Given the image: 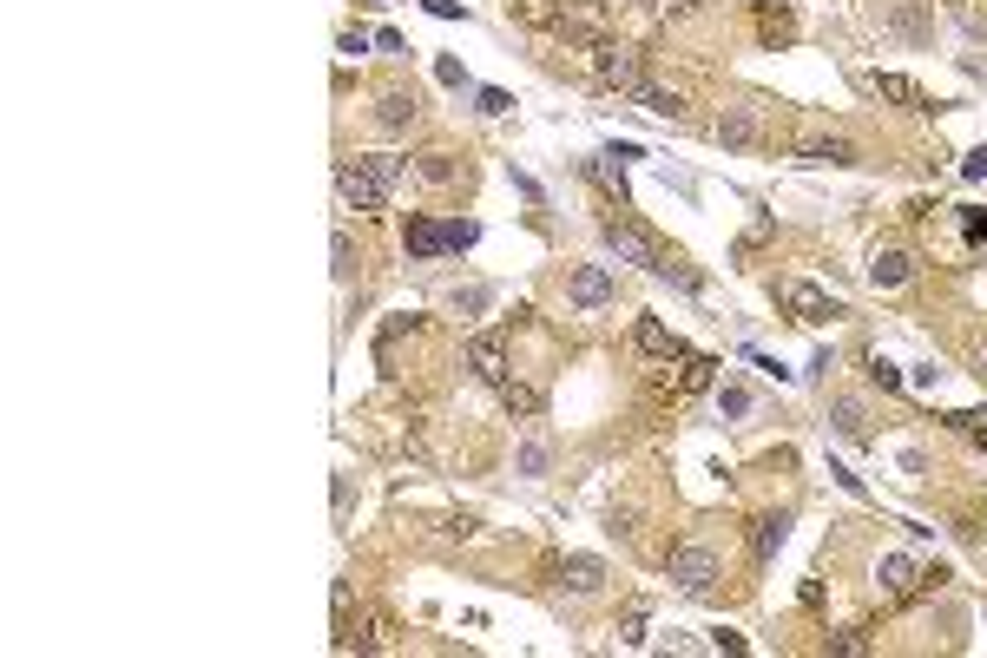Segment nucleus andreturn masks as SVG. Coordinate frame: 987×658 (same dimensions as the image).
<instances>
[{
  "label": "nucleus",
  "instance_id": "obj_21",
  "mask_svg": "<svg viewBox=\"0 0 987 658\" xmlns=\"http://www.w3.org/2000/svg\"><path fill=\"white\" fill-rule=\"evenodd\" d=\"M415 172H422L428 185H455V178H461V158L455 152H422V158H415Z\"/></svg>",
  "mask_w": 987,
  "mask_h": 658
},
{
  "label": "nucleus",
  "instance_id": "obj_35",
  "mask_svg": "<svg viewBox=\"0 0 987 658\" xmlns=\"http://www.w3.org/2000/svg\"><path fill=\"white\" fill-rule=\"evenodd\" d=\"M961 224H968V237H974V244H987V218H981V211H968Z\"/></svg>",
  "mask_w": 987,
  "mask_h": 658
},
{
  "label": "nucleus",
  "instance_id": "obj_5",
  "mask_svg": "<svg viewBox=\"0 0 987 658\" xmlns=\"http://www.w3.org/2000/svg\"><path fill=\"white\" fill-rule=\"evenodd\" d=\"M711 132H718V145H757V139L770 132V106H764V99H744V106H724V119H718Z\"/></svg>",
  "mask_w": 987,
  "mask_h": 658
},
{
  "label": "nucleus",
  "instance_id": "obj_25",
  "mask_svg": "<svg viewBox=\"0 0 987 658\" xmlns=\"http://www.w3.org/2000/svg\"><path fill=\"white\" fill-rule=\"evenodd\" d=\"M487 303H494V290H487V283H468V290H455V310H487Z\"/></svg>",
  "mask_w": 987,
  "mask_h": 658
},
{
  "label": "nucleus",
  "instance_id": "obj_2",
  "mask_svg": "<svg viewBox=\"0 0 987 658\" xmlns=\"http://www.w3.org/2000/svg\"><path fill=\"white\" fill-rule=\"evenodd\" d=\"M395 178H402V158L395 152H369V158H349L343 172H336V191H343L349 211H382L395 191Z\"/></svg>",
  "mask_w": 987,
  "mask_h": 658
},
{
  "label": "nucleus",
  "instance_id": "obj_3",
  "mask_svg": "<svg viewBox=\"0 0 987 658\" xmlns=\"http://www.w3.org/2000/svg\"><path fill=\"white\" fill-rule=\"evenodd\" d=\"M665 573H672V586L685 599H705L711 586H718V547H705V540H685V547H672V560H665Z\"/></svg>",
  "mask_w": 987,
  "mask_h": 658
},
{
  "label": "nucleus",
  "instance_id": "obj_28",
  "mask_svg": "<svg viewBox=\"0 0 987 658\" xmlns=\"http://www.w3.org/2000/svg\"><path fill=\"white\" fill-rule=\"evenodd\" d=\"M823 645H830V652H849V658H856V652H869V639H862V632H830Z\"/></svg>",
  "mask_w": 987,
  "mask_h": 658
},
{
  "label": "nucleus",
  "instance_id": "obj_7",
  "mask_svg": "<svg viewBox=\"0 0 987 658\" xmlns=\"http://www.w3.org/2000/svg\"><path fill=\"white\" fill-rule=\"evenodd\" d=\"M784 303L797 310V323H836V316H843V303H836L823 283H803V277L784 283Z\"/></svg>",
  "mask_w": 987,
  "mask_h": 658
},
{
  "label": "nucleus",
  "instance_id": "obj_15",
  "mask_svg": "<svg viewBox=\"0 0 987 658\" xmlns=\"http://www.w3.org/2000/svg\"><path fill=\"white\" fill-rule=\"evenodd\" d=\"M415 112H422V99L408 93V86H389V93L376 99V126L382 132H402V126H415Z\"/></svg>",
  "mask_w": 987,
  "mask_h": 658
},
{
  "label": "nucleus",
  "instance_id": "obj_32",
  "mask_svg": "<svg viewBox=\"0 0 987 658\" xmlns=\"http://www.w3.org/2000/svg\"><path fill=\"white\" fill-rule=\"evenodd\" d=\"M520 468H527V474H547V441H527V455H520Z\"/></svg>",
  "mask_w": 987,
  "mask_h": 658
},
{
  "label": "nucleus",
  "instance_id": "obj_18",
  "mask_svg": "<svg viewBox=\"0 0 987 658\" xmlns=\"http://www.w3.org/2000/svg\"><path fill=\"white\" fill-rule=\"evenodd\" d=\"M632 99H639V106L652 112V119H672V126H685V99H678V93H665V86H652V79H645V86H639Z\"/></svg>",
  "mask_w": 987,
  "mask_h": 658
},
{
  "label": "nucleus",
  "instance_id": "obj_6",
  "mask_svg": "<svg viewBox=\"0 0 987 658\" xmlns=\"http://www.w3.org/2000/svg\"><path fill=\"white\" fill-rule=\"evenodd\" d=\"M336 645H343V652H389V645H395V626L382 619V612H362V619H349V612H343Z\"/></svg>",
  "mask_w": 987,
  "mask_h": 658
},
{
  "label": "nucleus",
  "instance_id": "obj_34",
  "mask_svg": "<svg viewBox=\"0 0 987 658\" xmlns=\"http://www.w3.org/2000/svg\"><path fill=\"white\" fill-rule=\"evenodd\" d=\"M961 172H968V178H987V145H981V152H968V158H961Z\"/></svg>",
  "mask_w": 987,
  "mask_h": 658
},
{
  "label": "nucleus",
  "instance_id": "obj_31",
  "mask_svg": "<svg viewBox=\"0 0 987 658\" xmlns=\"http://www.w3.org/2000/svg\"><path fill=\"white\" fill-rule=\"evenodd\" d=\"M507 106H514V99H507V93H501V86H481V112H487V119H501V112H507Z\"/></svg>",
  "mask_w": 987,
  "mask_h": 658
},
{
  "label": "nucleus",
  "instance_id": "obj_1",
  "mask_svg": "<svg viewBox=\"0 0 987 658\" xmlns=\"http://www.w3.org/2000/svg\"><path fill=\"white\" fill-rule=\"evenodd\" d=\"M606 244H612L619 257H626V264H639V270H652V277H672V283H685V290H698V270H691L678 251H665V244H658V237L645 231V224L612 218V224H606Z\"/></svg>",
  "mask_w": 987,
  "mask_h": 658
},
{
  "label": "nucleus",
  "instance_id": "obj_16",
  "mask_svg": "<svg viewBox=\"0 0 987 658\" xmlns=\"http://www.w3.org/2000/svg\"><path fill=\"white\" fill-rule=\"evenodd\" d=\"M560 586L566 593H599V586H606V566H599L593 553H566L560 560Z\"/></svg>",
  "mask_w": 987,
  "mask_h": 658
},
{
  "label": "nucleus",
  "instance_id": "obj_30",
  "mask_svg": "<svg viewBox=\"0 0 987 658\" xmlns=\"http://www.w3.org/2000/svg\"><path fill=\"white\" fill-rule=\"evenodd\" d=\"M718 402H724V415H751V389H737V382L718 395Z\"/></svg>",
  "mask_w": 987,
  "mask_h": 658
},
{
  "label": "nucleus",
  "instance_id": "obj_12",
  "mask_svg": "<svg viewBox=\"0 0 987 658\" xmlns=\"http://www.w3.org/2000/svg\"><path fill=\"white\" fill-rule=\"evenodd\" d=\"M797 158H803V165H856V145L836 139V132H803Z\"/></svg>",
  "mask_w": 987,
  "mask_h": 658
},
{
  "label": "nucleus",
  "instance_id": "obj_26",
  "mask_svg": "<svg viewBox=\"0 0 987 658\" xmlns=\"http://www.w3.org/2000/svg\"><path fill=\"white\" fill-rule=\"evenodd\" d=\"M474 237H481V224H474V218H455V224H448V251H468Z\"/></svg>",
  "mask_w": 987,
  "mask_h": 658
},
{
  "label": "nucleus",
  "instance_id": "obj_19",
  "mask_svg": "<svg viewBox=\"0 0 987 658\" xmlns=\"http://www.w3.org/2000/svg\"><path fill=\"white\" fill-rule=\"evenodd\" d=\"M784 540H790V514H764V520H757V533H751V553H757V560H777Z\"/></svg>",
  "mask_w": 987,
  "mask_h": 658
},
{
  "label": "nucleus",
  "instance_id": "obj_29",
  "mask_svg": "<svg viewBox=\"0 0 987 658\" xmlns=\"http://www.w3.org/2000/svg\"><path fill=\"white\" fill-rule=\"evenodd\" d=\"M869 376H876L882 389H902V369H895V362H882V356H869Z\"/></svg>",
  "mask_w": 987,
  "mask_h": 658
},
{
  "label": "nucleus",
  "instance_id": "obj_36",
  "mask_svg": "<svg viewBox=\"0 0 987 658\" xmlns=\"http://www.w3.org/2000/svg\"><path fill=\"white\" fill-rule=\"evenodd\" d=\"M652 7H665V14H685L691 0H652Z\"/></svg>",
  "mask_w": 987,
  "mask_h": 658
},
{
  "label": "nucleus",
  "instance_id": "obj_13",
  "mask_svg": "<svg viewBox=\"0 0 987 658\" xmlns=\"http://www.w3.org/2000/svg\"><path fill=\"white\" fill-rule=\"evenodd\" d=\"M468 369L487 382V389H501V382H507V349H501V336H474V343H468Z\"/></svg>",
  "mask_w": 987,
  "mask_h": 658
},
{
  "label": "nucleus",
  "instance_id": "obj_4",
  "mask_svg": "<svg viewBox=\"0 0 987 658\" xmlns=\"http://www.w3.org/2000/svg\"><path fill=\"white\" fill-rule=\"evenodd\" d=\"M593 73L606 79V86H619V93H639L645 86V66H639V53L632 47H619V40H593Z\"/></svg>",
  "mask_w": 987,
  "mask_h": 658
},
{
  "label": "nucleus",
  "instance_id": "obj_22",
  "mask_svg": "<svg viewBox=\"0 0 987 658\" xmlns=\"http://www.w3.org/2000/svg\"><path fill=\"white\" fill-rule=\"evenodd\" d=\"M501 402L514 408V415H540V389H533V382H514V376H507V382H501Z\"/></svg>",
  "mask_w": 987,
  "mask_h": 658
},
{
  "label": "nucleus",
  "instance_id": "obj_9",
  "mask_svg": "<svg viewBox=\"0 0 987 658\" xmlns=\"http://www.w3.org/2000/svg\"><path fill=\"white\" fill-rule=\"evenodd\" d=\"M632 349H639V356H658V362H678V356H691L685 343H678L672 329L658 323V316H639V323H632Z\"/></svg>",
  "mask_w": 987,
  "mask_h": 658
},
{
  "label": "nucleus",
  "instance_id": "obj_23",
  "mask_svg": "<svg viewBox=\"0 0 987 658\" xmlns=\"http://www.w3.org/2000/svg\"><path fill=\"white\" fill-rule=\"evenodd\" d=\"M757 27H764V40H770V47H790L797 20H790V7H764V20H757Z\"/></svg>",
  "mask_w": 987,
  "mask_h": 658
},
{
  "label": "nucleus",
  "instance_id": "obj_33",
  "mask_svg": "<svg viewBox=\"0 0 987 658\" xmlns=\"http://www.w3.org/2000/svg\"><path fill=\"white\" fill-rule=\"evenodd\" d=\"M435 79H441V86H468V73H461V60H435Z\"/></svg>",
  "mask_w": 987,
  "mask_h": 658
},
{
  "label": "nucleus",
  "instance_id": "obj_14",
  "mask_svg": "<svg viewBox=\"0 0 987 658\" xmlns=\"http://www.w3.org/2000/svg\"><path fill=\"white\" fill-rule=\"evenodd\" d=\"M402 244H408L415 257H441V251H448V224L422 218V211H408V224H402Z\"/></svg>",
  "mask_w": 987,
  "mask_h": 658
},
{
  "label": "nucleus",
  "instance_id": "obj_8",
  "mask_svg": "<svg viewBox=\"0 0 987 658\" xmlns=\"http://www.w3.org/2000/svg\"><path fill=\"white\" fill-rule=\"evenodd\" d=\"M928 573L909 560V553H882V566H876V586H882V599H915V586H922Z\"/></svg>",
  "mask_w": 987,
  "mask_h": 658
},
{
  "label": "nucleus",
  "instance_id": "obj_24",
  "mask_svg": "<svg viewBox=\"0 0 987 658\" xmlns=\"http://www.w3.org/2000/svg\"><path fill=\"white\" fill-rule=\"evenodd\" d=\"M606 533H612V540H632V533H639V514H632V507H612V514H606Z\"/></svg>",
  "mask_w": 987,
  "mask_h": 658
},
{
  "label": "nucleus",
  "instance_id": "obj_10",
  "mask_svg": "<svg viewBox=\"0 0 987 658\" xmlns=\"http://www.w3.org/2000/svg\"><path fill=\"white\" fill-rule=\"evenodd\" d=\"M566 297L580 303V310H606V303H612V270L606 264H580V270H573V283H566Z\"/></svg>",
  "mask_w": 987,
  "mask_h": 658
},
{
  "label": "nucleus",
  "instance_id": "obj_27",
  "mask_svg": "<svg viewBox=\"0 0 987 658\" xmlns=\"http://www.w3.org/2000/svg\"><path fill=\"white\" fill-rule=\"evenodd\" d=\"M895 27L909 33V40H928V20H922V7H902V14H895Z\"/></svg>",
  "mask_w": 987,
  "mask_h": 658
},
{
  "label": "nucleus",
  "instance_id": "obj_20",
  "mask_svg": "<svg viewBox=\"0 0 987 658\" xmlns=\"http://www.w3.org/2000/svg\"><path fill=\"white\" fill-rule=\"evenodd\" d=\"M836 435H843V441H869V408H862L856 395L836 402Z\"/></svg>",
  "mask_w": 987,
  "mask_h": 658
},
{
  "label": "nucleus",
  "instance_id": "obj_17",
  "mask_svg": "<svg viewBox=\"0 0 987 658\" xmlns=\"http://www.w3.org/2000/svg\"><path fill=\"white\" fill-rule=\"evenodd\" d=\"M869 86H876L882 99H895V106H909V112H928V106H935V99H928L909 73H869Z\"/></svg>",
  "mask_w": 987,
  "mask_h": 658
},
{
  "label": "nucleus",
  "instance_id": "obj_11",
  "mask_svg": "<svg viewBox=\"0 0 987 658\" xmlns=\"http://www.w3.org/2000/svg\"><path fill=\"white\" fill-rule=\"evenodd\" d=\"M909 277H915L909 251H895V244H876V251H869V283H876V290H902Z\"/></svg>",
  "mask_w": 987,
  "mask_h": 658
}]
</instances>
